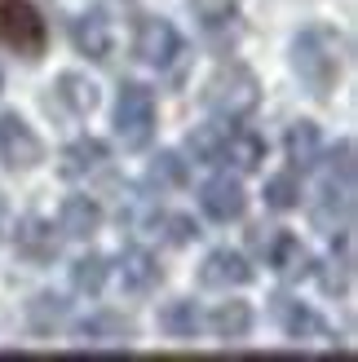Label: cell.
<instances>
[{
  "mask_svg": "<svg viewBox=\"0 0 358 362\" xmlns=\"http://www.w3.org/2000/svg\"><path fill=\"white\" fill-rule=\"evenodd\" d=\"M265 204L279 208V212H288L301 204V186H296V173H283V177H270L265 181Z\"/></svg>",
  "mask_w": 358,
  "mask_h": 362,
  "instance_id": "f1b7e54d",
  "label": "cell"
},
{
  "mask_svg": "<svg viewBox=\"0 0 358 362\" xmlns=\"http://www.w3.org/2000/svg\"><path fill=\"white\" fill-rule=\"evenodd\" d=\"M98 226H102V208L93 199L76 194L62 204V234L67 239H88V234H98Z\"/></svg>",
  "mask_w": 358,
  "mask_h": 362,
  "instance_id": "ac0fdd59",
  "label": "cell"
},
{
  "mask_svg": "<svg viewBox=\"0 0 358 362\" xmlns=\"http://www.w3.org/2000/svg\"><path fill=\"white\" fill-rule=\"evenodd\" d=\"M164 230H168V243H190V239H200V230H195L190 216H164Z\"/></svg>",
  "mask_w": 358,
  "mask_h": 362,
  "instance_id": "4dcf8cb0",
  "label": "cell"
},
{
  "mask_svg": "<svg viewBox=\"0 0 358 362\" xmlns=\"http://www.w3.org/2000/svg\"><path fill=\"white\" fill-rule=\"evenodd\" d=\"M265 261H270L275 269L288 283H296V279H306V274H314V261H310V252L301 247V239L296 234H288V230H275L270 239H265Z\"/></svg>",
  "mask_w": 358,
  "mask_h": 362,
  "instance_id": "ba28073f",
  "label": "cell"
},
{
  "mask_svg": "<svg viewBox=\"0 0 358 362\" xmlns=\"http://www.w3.org/2000/svg\"><path fill=\"white\" fill-rule=\"evenodd\" d=\"M49 106H58V111H67V115H88L98 106V88L84 76H71L67 71V76H58V84H53Z\"/></svg>",
  "mask_w": 358,
  "mask_h": 362,
  "instance_id": "2e32d148",
  "label": "cell"
},
{
  "mask_svg": "<svg viewBox=\"0 0 358 362\" xmlns=\"http://www.w3.org/2000/svg\"><path fill=\"white\" fill-rule=\"evenodd\" d=\"M120 283H124V292H137V296H146L159 287V265L146 247H124L120 252Z\"/></svg>",
  "mask_w": 358,
  "mask_h": 362,
  "instance_id": "8fae6325",
  "label": "cell"
},
{
  "mask_svg": "<svg viewBox=\"0 0 358 362\" xmlns=\"http://www.w3.org/2000/svg\"><path fill=\"white\" fill-rule=\"evenodd\" d=\"M0 45H9L23 58L45 53V23L27 0H0Z\"/></svg>",
  "mask_w": 358,
  "mask_h": 362,
  "instance_id": "277c9868",
  "label": "cell"
},
{
  "mask_svg": "<svg viewBox=\"0 0 358 362\" xmlns=\"http://www.w3.org/2000/svg\"><path fill=\"white\" fill-rule=\"evenodd\" d=\"M159 332L168 336H195L200 332V310H195L190 300H173L159 310Z\"/></svg>",
  "mask_w": 358,
  "mask_h": 362,
  "instance_id": "484cf974",
  "label": "cell"
},
{
  "mask_svg": "<svg viewBox=\"0 0 358 362\" xmlns=\"http://www.w3.org/2000/svg\"><path fill=\"white\" fill-rule=\"evenodd\" d=\"M71 40H76V49L84 53L88 62H106V58H111V23H106L102 13H84V18H76V27H71Z\"/></svg>",
  "mask_w": 358,
  "mask_h": 362,
  "instance_id": "5bb4252c",
  "label": "cell"
},
{
  "mask_svg": "<svg viewBox=\"0 0 358 362\" xmlns=\"http://www.w3.org/2000/svg\"><path fill=\"white\" fill-rule=\"evenodd\" d=\"M350 216H354V186H341V181H323V194L314 204V226L318 230H350Z\"/></svg>",
  "mask_w": 358,
  "mask_h": 362,
  "instance_id": "9c48e42d",
  "label": "cell"
},
{
  "mask_svg": "<svg viewBox=\"0 0 358 362\" xmlns=\"http://www.w3.org/2000/svg\"><path fill=\"white\" fill-rule=\"evenodd\" d=\"M350 269H354V257H350V230L341 234V257L332 252V261L323 265V274H318V283H323L328 296H345L350 292Z\"/></svg>",
  "mask_w": 358,
  "mask_h": 362,
  "instance_id": "cb8c5ba5",
  "label": "cell"
},
{
  "mask_svg": "<svg viewBox=\"0 0 358 362\" xmlns=\"http://www.w3.org/2000/svg\"><path fill=\"white\" fill-rule=\"evenodd\" d=\"M204 102H208V111L217 115V119L239 124V119H248V115L257 111L261 84H257V76H253L243 62H226V66H217V76L208 80Z\"/></svg>",
  "mask_w": 358,
  "mask_h": 362,
  "instance_id": "7a4b0ae2",
  "label": "cell"
},
{
  "mask_svg": "<svg viewBox=\"0 0 358 362\" xmlns=\"http://www.w3.org/2000/svg\"><path fill=\"white\" fill-rule=\"evenodd\" d=\"M275 314H279L283 332H288L292 340H310V336H318V332H323V322H318V314L310 310V305H296V300H279V305H275Z\"/></svg>",
  "mask_w": 358,
  "mask_h": 362,
  "instance_id": "7402d4cb",
  "label": "cell"
},
{
  "mask_svg": "<svg viewBox=\"0 0 358 362\" xmlns=\"http://www.w3.org/2000/svg\"><path fill=\"white\" fill-rule=\"evenodd\" d=\"M190 9L204 31H221L239 18V0H190Z\"/></svg>",
  "mask_w": 358,
  "mask_h": 362,
  "instance_id": "4316f807",
  "label": "cell"
},
{
  "mask_svg": "<svg viewBox=\"0 0 358 362\" xmlns=\"http://www.w3.org/2000/svg\"><path fill=\"white\" fill-rule=\"evenodd\" d=\"M200 283L204 287H248L253 283V265H248L239 252H212V257L204 261L200 269Z\"/></svg>",
  "mask_w": 358,
  "mask_h": 362,
  "instance_id": "7c38bea8",
  "label": "cell"
},
{
  "mask_svg": "<svg viewBox=\"0 0 358 362\" xmlns=\"http://www.w3.org/2000/svg\"><path fill=\"white\" fill-rule=\"evenodd\" d=\"M40 137H35L27 129V119H18V115H0V164L13 168V173H23V168H35L40 164Z\"/></svg>",
  "mask_w": 358,
  "mask_h": 362,
  "instance_id": "5b68a950",
  "label": "cell"
},
{
  "mask_svg": "<svg viewBox=\"0 0 358 362\" xmlns=\"http://www.w3.org/2000/svg\"><path fill=\"white\" fill-rule=\"evenodd\" d=\"M221 164L239 168V173H257L265 164V141L248 129H226V141H221Z\"/></svg>",
  "mask_w": 358,
  "mask_h": 362,
  "instance_id": "4fadbf2b",
  "label": "cell"
},
{
  "mask_svg": "<svg viewBox=\"0 0 358 362\" xmlns=\"http://www.w3.org/2000/svg\"><path fill=\"white\" fill-rule=\"evenodd\" d=\"M76 340H80V349H124L133 340V322L124 318V314L102 310V314H93V318L80 322Z\"/></svg>",
  "mask_w": 358,
  "mask_h": 362,
  "instance_id": "8992f818",
  "label": "cell"
},
{
  "mask_svg": "<svg viewBox=\"0 0 358 362\" xmlns=\"http://www.w3.org/2000/svg\"><path fill=\"white\" fill-rule=\"evenodd\" d=\"M177 53H182V35H177L173 23H164V18H146V23L137 27V58L146 66H168Z\"/></svg>",
  "mask_w": 358,
  "mask_h": 362,
  "instance_id": "52a82bcc",
  "label": "cell"
},
{
  "mask_svg": "<svg viewBox=\"0 0 358 362\" xmlns=\"http://www.w3.org/2000/svg\"><path fill=\"white\" fill-rule=\"evenodd\" d=\"M200 204H204V212L212 216V221H239L243 208H248V199H243V186L235 177H217V181L204 186Z\"/></svg>",
  "mask_w": 358,
  "mask_h": 362,
  "instance_id": "30bf717a",
  "label": "cell"
},
{
  "mask_svg": "<svg viewBox=\"0 0 358 362\" xmlns=\"http://www.w3.org/2000/svg\"><path fill=\"white\" fill-rule=\"evenodd\" d=\"M328 181H341V186H354V141H341V146L332 151Z\"/></svg>",
  "mask_w": 358,
  "mask_h": 362,
  "instance_id": "f546056e",
  "label": "cell"
},
{
  "mask_svg": "<svg viewBox=\"0 0 358 362\" xmlns=\"http://www.w3.org/2000/svg\"><path fill=\"white\" fill-rule=\"evenodd\" d=\"M115 137L124 151H146L155 137V93L146 84H124L115 102Z\"/></svg>",
  "mask_w": 358,
  "mask_h": 362,
  "instance_id": "3957f363",
  "label": "cell"
},
{
  "mask_svg": "<svg viewBox=\"0 0 358 362\" xmlns=\"http://www.w3.org/2000/svg\"><path fill=\"white\" fill-rule=\"evenodd\" d=\"M221 141H226V119L221 124H208V129L200 133H190V155H195V164H221Z\"/></svg>",
  "mask_w": 358,
  "mask_h": 362,
  "instance_id": "83f0119b",
  "label": "cell"
},
{
  "mask_svg": "<svg viewBox=\"0 0 358 362\" xmlns=\"http://www.w3.org/2000/svg\"><path fill=\"white\" fill-rule=\"evenodd\" d=\"M106 164V146L98 137H80V141H71V146L62 151V177H88V173H98Z\"/></svg>",
  "mask_w": 358,
  "mask_h": 362,
  "instance_id": "e0dca14e",
  "label": "cell"
},
{
  "mask_svg": "<svg viewBox=\"0 0 358 362\" xmlns=\"http://www.w3.org/2000/svg\"><path fill=\"white\" fill-rule=\"evenodd\" d=\"M208 327L217 332L221 340H243L248 332H253V310H248L243 300H230V305H217L208 318Z\"/></svg>",
  "mask_w": 358,
  "mask_h": 362,
  "instance_id": "ffe728a7",
  "label": "cell"
},
{
  "mask_svg": "<svg viewBox=\"0 0 358 362\" xmlns=\"http://www.w3.org/2000/svg\"><path fill=\"white\" fill-rule=\"evenodd\" d=\"M71 287H76L80 296H98L106 287V257H98V252L80 257L76 265H71Z\"/></svg>",
  "mask_w": 358,
  "mask_h": 362,
  "instance_id": "d4e9b609",
  "label": "cell"
},
{
  "mask_svg": "<svg viewBox=\"0 0 358 362\" xmlns=\"http://www.w3.org/2000/svg\"><path fill=\"white\" fill-rule=\"evenodd\" d=\"M292 71L314 98H328L345 71V35L328 23H310L292 40Z\"/></svg>",
  "mask_w": 358,
  "mask_h": 362,
  "instance_id": "6da1fadb",
  "label": "cell"
},
{
  "mask_svg": "<svg viewBox=\"0 0 358 362\" xmlns=\"http://www.w3.org/2000/svg\"><path fill=\"white\" fill-rule=\"evenodd\" d=\"M283 151H288L292 173H310L318 164V155H323V137H318V129L310 119H301L288 129V137H283Z\"/></svg>",
  "mask_w": 358,
  "mask_h": 362,
  "instance_id": "9a60e30c",
  "label": "cell"
},
{
  "mask_svg": "<svg viewBox=\"0 0 358 362\" xmlns=\"http://www.w3.org/2000/svg\"><path fill=\"white\" fill-rule=\"evenodd\" d=\"M0 226H5V208H0Z\"/></svg>",
  "mask_w": 358,
  "mask_h": 362,
  "instance_id": "1f68e13d",
  "label": "cell"
},
{
  "mask_svg": "<svg viewBox=\"0 0 358 362\" xmlns=\"http://www.w3.org/2000/svg\"><path fill=\"white\" fill-rule=\"evenodd\" d=\"M186 177H190V168L182 164V155H177V151H159L151 159V168H146V186L151 190H177V186H186Z\"/></svg>",
  "mask_w": 358,
  "mask_h": 362,
  "instance_id": "44dd1931",
  "label": "cell"
},
{
  "mask_svg": "<svg viewBox=\"0 0 358 362\" xmlns=\"http://www.w3.org/2000/svg\"><path fill=\"white\" fill-rule=\"evenodd\" d=\"M67 300L62 296H35L31 305H27V322H31V332H40V336H49V332H58L62 322H67Z\"/></svg>",
  "mask_w": 358,
  "mask_h": 362,
  "instance_id": "603a6c76",
  "label": "cell"
},
{
  "mask_svg": "<svg viewBox=\"0 0 358 362\" xmlns=\"http://www.w3.org/2000/svg\"><path fill=\"white\" fill-rule=\"evenodd\" d=\"M18 252L31 257V261H53V257H58V239H53V230L45 221L27 216V221L18 226Z\"/></svg>",
  "mask_w": 358,
  "mask_h": 362,
  "instance_id": "d6986e66",
  "label": "cell"
}]
</instances>
